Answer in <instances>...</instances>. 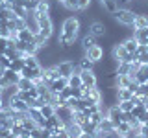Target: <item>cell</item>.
<instances>
[{"label": "cell", "instance_id": "cell-23", "mask_svg": "<svg viewBox=\"0 0 148 138\" xmlns=\"http://www.w3.org/2000/svg\"><path fill=\"white\" fill-rule=\"evenodd\" d=\"M22 59H24V66H28V68H39L41 66L37 55H24Z\"/></svg>", "mask_w": 148, "mask_h": 138}, {"label": "cell", "instance_id": "cell-43", "mask_svg": "<svg viewBox=\"0 0 148 138\" xmlns=\"http://www.w3.org/2000/svg\"><path fill=\"white\" fill-rule=\"evenodd\" d=\"M56 2H58V4H65V2H67V0H56Z\"/></svg>", "mask_w": 148, "mask_h": 138}, {"label": "cell", "instance_id": "cell-28", "mask_svg": "<svg viewBox=\"0 0 148 138\" xmlns=\"http://www.w3.org/2000/svg\"><path fill=\"white\" fill-rule=\"evenodd\" d=\"M41 114H43L45 118L52 116V114H56V107H54V105H50V103H45L43 107H41Z\"/></svg>", "mask_w": 148, "mask_h": 138}, {"label": "cell", "instance_id": "cell-33", "mask_svg": "<svg viewBox=\"0 0 148 138\" xmlns=\"http://www.w3.org/2000/svg\"><path fill=\"white\" fill-rule=\"evenodd\" d=\"M63 7L67 11H80V6H78V0H67L63 4Z\"/></svg>", "mask_w": 148, "mask_h": 138}, {"label": "cell", "instance_id": "cell-32", "mask_svg": "<svg viewBox=\"0 0 148 138\" xmlns=\"http://www.w3.org/2000/svg\"><path fill=\"white\" fill-rule=\"evenodd\" d=\"M146 24H148V17L135 15V22H133V26H135V28H146Z\"/></svg>", "mask_w": 148, "mask_h": 138}, {"label": "cell", "instance_id": "cell-8", "mask_svg": "<svg viewBox=\"0 0 148 138\" xmlns=\"http://www.w3.org/2000/svg\"><path fill=\"white\" fill-rule=\"evenodd\" d=\"M67 85H69L67 77H58V79H54V81L48 85V90H50V94H54V96H59V92H61V90H63Z\"/></svg>", "mask_w": 148, "mask_h": 138}, {"label": "cell", "instance_id": "cell-17", "mask_svg": "<svg viewBox=\"0 0 148 138\" xmlns=\"http://www.w3.org/2000/svg\"><path fill=\"white\" fill-rule=\"evenodd\" d=\"M4 79H6L9 85H13V83H18V79H21V74L11 70V68H6L4 70Z\"/></svg>", "mask_w": 148, "mask_h": 138}, {"label": "cell", "instance_id": "cell-20", "mask_svg": "<svg viewBox=\"0 0 148 138\" xmlns=\"http://www.w3.org/2000/svg\"><path fill=\"white\" fill-rule=\"evenodd\" d=\"M67 127V131H69V135H71V138H80L82 136V125H78V123H69V125H65Z\"/></svg>", "mask_w": 148, "mask_h": 138}, {"label": "cell", "instance_id": "cell-5", "mask_svg": "<svg viewBox=\"0 0 148 138\" xmlns=\"http://www.w3.org/2000/svg\"><path fill=\"white\" fill-rule=\"evenodd\" d=\"M80 77H82L83 87H87V89L98 87V77H96V74L92 70H80Z\"/></svg>", "mask_w": 148, "mask_h": 138}, {"label": "cell", "instance_id": "cell-6", "mask_svg": "<svg viewBox=\"0 0 148 138\" xmlns=\"http://www.w3.org/2000/svg\"><path fill=\"white\" fill-rule=\"evenodd\" d=\"M111 55H113L119 63H130V52H126V48L122 46V43H117V44L113 46Z\"/></svg>", "mask_w": 148, "mask_h": 138}, {"label": "cell", "instance_id": "cell-30", "mask_svg": "<svg viewBox=\"0 0 148 138\" xmlns=\"http://www.w3.org/2000/svg\"><path fill=\"white\" fill-rule=\"evenodd\" d=\"M119 109L122 110V112H132V109L135 107V105H133V101L132 99H128V101H119Z\"/></svg>", "mask_w": 148, "mask_h": 138}, {"label": "cell", "instance_id": "cell-14", "mask_svg": "<svg viewBox=\"0 0 148 138\" xmlns=\"http://www.w3.org/2000/svg\"><path fill=\"white\" fill-rule=\"evenodd\" d=\"M96 131H100V133H111V131H115V123L111 122L108 116H104V118L100 120V123L96 125Z\"/></svg>", "mask_w": 148, "mask_h": 138}, {"label": "cell", "instance_id": "cell-3", "mask_svg": "<svg viewBox=\"0 0 148 138\" xmlns=\"http://www.w3.org/2000/svg\"><path fill=\"white\" fill-rule=\"evenodd\" d=\"M87 33L92 35L96 41H98L100 37H104L108 33V26H106V22H102V20H91L89 24H87Z\"/></svg>", "mask_w": 148, "mask_h": 138}, {"label": "cell", "instance_id": "cell-29", "mask_svg": "<svg viewBox=\"0 0 148 138\" xmlns=\"http://www.w3.org/2000/svg\"><path fill=\"white\" fill-rule=\"evenodd\" d=\"M146 110H148V109H146V107H145V105H143V103H141V105H135V107L132 109V116L139 120V118L143 116V114L146 112Z\"/></svg>", "mask_w": 148, "mask_h": 138}, {"label": "cell", "instance_id": "cell-40", "mask_svg": "<svg viewBox=\"0 0 148 138\" xmlns=\"http://www.w3.org/2000/svg\"><path fill=\"white\" fill-rule=\"evenodd\" d=\"M137 61L141 63V64H148V52H146V53H141V55H139V59H137Z\"/></svg>", "mask_w": 148, "mask_h": 138}, {"label": "cell", "instance_id": "cell-31", "mask_svg": "<svg viewBox=\"0 0 148 138\" xmlns=\"http://www.w3.org/2000/svg\"><path fill=\"white\" fill-rule=\"evenodd\" d=\"M74 123H78V125H83V123L87 122V116L83 114V110H74Z\"/></svg>", "mask_w": 148, "mask_h": 138}, {"label": "cell", "instance_id": "cell-12", "mask_svg": "<svg viewBox=\"0 0 148 138\" xmlns=\"http://www.w3.org/2000/svg\"><path fill=\"white\" fill-rule=\"evenodd\" d=\"M28 116H30L32 120H34V122H35L39 127H43V125H45V120H46V118L43 116V114H41V109L30 107V109H28Z\"/></svg>", "mask_w": 148, "mask_h": 138}, {"label": "cell", "instance_id": "cell-7", "mask_svg": "<svg viewBox=\"0 0 148 138\" xmlns=\"http://www.w3.org/2000/svg\"><path fill=\"white\" fill-rule=\"evenodd\" d=\"M104 48H102L100 44H95V46H91L89 50L85 52V57H89L92 63H100L102 59H104Z\"/></svg>", "mask_w": 148, "mask_h": 138}, {"label": "cell", "instance_id": "cell-11", "mask_svg": "<svg viewBox=\"0 0 148 138\" xmlns=\"http://www.w3.org/2000/svg\"><path fill=\"white\" fill-rule=\"evenodd\" d=\"M9 107H11L13 110H17V112H28V103L24 99H21L18 96H13L11 98V101H9Z\"/></svg>", "mask_w": 148, "mask_h": 138}, {"label": "cell", "instance_id": "cell-37", "mask_svg": "<svg viewBox=\"0 0 148 138\" xmlns=\"http://www.w3.org/2000/svg\"><path fill=\"white\" fill-rule=\"evenodd\" d=\"M56 135H58V138H71V135H69V131H67V127H61L58 133H56Z\"/></svg>", "mask_w": 148, "mask_h": 138}, {"label": "cell", "instance_id": "cell-16", "mask_svg": "<svg viewBox=\"0 0 148 138\" xmlns=\"http://www.w3.org/2000/svg\"><path fill=\"white\" fill-rule=\"evenodd\" d=\"M122 46L126 48V52L135 53V52H137V46H139V41L132 35V37H128V39H124V41H122Z\"/></svg>", "mask_w": 148, "mask_h": 138}, {"label": "cell", "instance_id": "cell-2", "mask_svg": "<svg viewBox=\"0 0 148 138\" xmlns=\"http://www.w3.org/2000/svg\"><path fill=\"white\" fill-rule=\"evenodd\" d=\"M56 68H58L59 76L61 77H71L72 74H80V68H78V61H72V59H63V61H59L56 64Z\"/></svg>", "mask_w": 148, "mask_h": 138}, {"label": "cell", "instance_id": "cell-18", "mask_svg": "<svg viewBox=\"0 0 148 138\" xmlns=\"http://www.w3.org/2000/svg\"><path fill=\"white\" fill-rule=\"evenodd\" d=\"M133 98V92L128 89V87H120V89H117V99L119 101H128Z\"/></svg>", "mask_w": 148, "mask_h": 138}, {"label": "cell", "instance_id": "cell-45", "mask_svg": "<svg viewBox=\"0 0 148 138\" xmlns=\"http://www.w3.org/2000/svg\"><path fill=\"white\" fill-rule=\"evenodd\" d=\"M0 109H2V101H0Z\"/></svg>", "mask_w": 148, "mask_h": 138}, {"label": "cell", "instance_id": "cell-44", "mask_svg": "<svg viewBox=\"0 0 148 138\" xmlns=\"http://www.w3.org/2000/svg\"><path fill=\"white\" fill-rule=\"evenodd\" d=\"M50 138H58V135H52V136H50Z\"/></svg>", "mask_w": 148, "mask_h": 138}, {"label": "cell", "instance_id": "cell-24", "mask_svg": "<svg viewBox=\"0 0 148 138\" xmlns=\"http://www.w3.org/2000/svg\"><path fill=\"white\" fill-rule=\"evenodd\" d=\"M130 129H132V125H130V122H120V123H117V127H115V131L119 133L120 136H126L128 133H130Z\"/></svg>", "mask_w": 148, "mask_h": 138}, {"label": "cell", "instance_id": "cell-19", "mask_svg": "<svg viewBox=\"0 0 148 138\" xmlns=\"http://www.w3.org/2000/svg\"><path fill=\"white\" fill-rule=\"evenodd\" d=\"M78 68L80 70H95V63L89 57H85V53H83V57L78 59Z\"/></svg>", "mask_w": 148, "mask_h": 138}, {"label": "cell", "instance_id": "cell-27", "mask_svg": "<svg viewBox=\"0 0 148 138\" xmlns=\"http://www.w3.org/2000/svg\"><path fill=\"white\" fill-rule=\"evenodd\" d=\"M9 68L21 74V70L24 68V59H22V57H17V59H13V61H11V66H9Z\"/></svg>", "mask_w": 148, "mask_h": 138}, {"label": "cell", "instance_id": "cell-21", "mask_svg": "<svg viewBox=\"0 0 148 138\" xmlns=\"http://www.w3.org/2000/svg\"><path fill=\"white\" fill-rule=\"evenodd\" d=\"M18 90H22V92H28V90H32L35 87V81H32V79H26V77H21L18 79Z\"/></svg>", "mask_w": 148, "mask_h": 138}, {"label": "cell", "instance_id": "cell-39", "mask_svg": "<svg viewBox=\"0 0 148 138\" xmlns=\"http://www.w3.org/2000/svg\"><path fill=\"white\" fill-rule=\"evenodd\" d=\"M146 52H148V44H139L135 53H137V55H141V53H146Z\"/></svg>", "mask_w": 148, "mask_h": 138}, {"label": "cell", "instance_id": "cell-47", "mask_svg": "<svg viewBox=\"0 0 148 138\" xmlns=\"http://www.w3.org/2000/svg\"><path fill=\"white\" fill-rule=\"evenodd\" d=\"M4 2H9V0H4Z\"/></svg>", "mask_w": 148, "mask_h": 138}, {"label": "cell", "instance_id": "cell-15", "mask_svg": "<svg viewBox=\"0 0 148 138\" xmlns=\"http://www.w3.org/2000/svg\"><path fill=\"white\" fill-rule=\"evenodd\" d=\"M43 127H46V129H58V127H65V123L58 118V114H52V116H48L45 120Z\"/></svg>", "mask_w": 148, "mask_h": 138}, {"label": "cell", "instance_id": "cell-10", "mask_svg": "<svg viewBox=\"0 0 148 138\" xmlns=\"http://www.w3.org/2000/svg\"><path fill=\"white\" fill-rule=\"evenodd\" d=\"M122 114H124V112L119 109V105H113V107H109V109H108L106 116H108V118L111 120V122L115 123V127H117V123H120V122H122Z\"/></svg>", "mask_w": 148, "mask_h": 138}, {"label": "cell", "instance_id": "cell-4", "mask_svg": "<svg viewBox=\"0 0 148 138\" xmlns=\"http://www.w3.org/2000/svg\"><path fill=\"white\" fill-rule=\"evenodd\" d=\"M56 114H58V118L61 120L65 125H69V123L74 122V110L71 107H67V105H61V107H56Z\"/></svg>", "mask_w": 148, "mask_h": 138}, {"label": "cell", "instance_id": "cell-26", "mask_svg": "<svg viewBox=\"0 0 148 138\" xmlns=\"http://www.w3.org/2000/svg\"><path fill=\"white\" fill-rule=\"evenodd\" d=\"M21 125L24 127V131H30V133L34 131L35 127H39V125H37V123H35V122H34V120H32L30 116H26L24 120H22V122H21Z\"/></svg>", "mask_w": 148, "mask_h": 138}, {"label": "cell", "instance_id": "cell-13", "mask_svg": "<svg viewBox=\"0 0 148 138\" xmlns=\"http://www.w3.org/2000/svg\"><path fill=\"white\" fill-rule=\"evenodd\" d=\"M95 44H98V41H96L92 35L85 33V35H82V37H80V46H82L83 52H87V50H89L91 46H95Z\"/></svg>", "mask_w": 148, "mask_h": 138}, {"label": "cell", "instance_id": "cell-41", "mask_svg": "<svg viewBox=\"0 0 148 138\" xmlns=\"http://www.w3.org/2000/svg\"><path fill=\"white\" fill-rule=\"evenodd\" d=\"M139 135H141V138H148V127L146 125H141V129H139Z\"/></svg>", "mask_w": 148, "mask_h": 138}, {"label": "cell", "instance_id": "cell-36", "mask_svg": "<svg viewBox=\"0 0 148 138\" xmlns=\"http://www.w3.org/2000/svg\"><path fill=\"white\" fill-rule=\"evenodd\" d=\"M0 37H2V39H11V31H9L6 26H2L0 28Z\"/></svg>", "mask_w": 148, "mask_h": 138}, {"label": "cell", "instance_id": "cell-46", "mask_svg": "<svg viewBox=\"0 0 148 138\" xmlns=\"http://www.w3.org/2000/svg\"><path fill=\"white\" fill-rule=\"evenodd\" d=\"M28 138H34V136H32V135H30V136H28Z\"/></svg>", "mask_w": 148, "mask_h": 138}, {"label": "cell", "instance_id": "cell-9", "mask_svg": "<svg viewBox=\"0 0 148 138\" xmlns=\"http://www.w3.org/2000/svg\"><path fill=\"white\" fill-rule=\"evenodd\" d=\"M26 22V28L32 31L34 35L39 33V22H37V17H35V11H28V17L24 18Z\"/></svg>", "mask_w": 148, "mask_h": 138}, {"label": "cell", "instance_id": "cell-1", "mask_svg": "<svg viewBox=\"0 0 148 138\" xmlns=\"http://www.w3.org/2000/svg\"><path fill=\"white\" fill-rule=\"evenodd\" d=\"M111 17H113L115 22L120 24V26H133V22H135V13H133L130 7H119Z\"/></svg>", "mask_w": 148, "mask_h": 138}, {"label": "cell", "instance_id": "cell-22", "mask_svg": "<svg viewBox=\"0 0 148 138\" xmlns=\"http://www.w3.org/2000/svg\"><path fill=\"white\" fill-rule=\"evenodd\" d=\"M34 33H32L28 28H24V30H18L17 31V39L18 41H22V43H28V41H34Z\"/></svg>", "mask_w": 148, "mask_h": 138}, {"label": "cell", "instance_id": "cell-38", "mask_svg": "<svg viewBox=\"0 0 148 138\" xmlns=\"http://www.w3.org/2000/svg\"><path fill=\"white\" fill-rule=\"evenodd\" d=\"M6 48H8V39H2V37H0V55L6 52Z\"/></svg>", "mask_w": 148, "mask_h": 138}, {"label": "cell", "instance_id": "cell-35", "mask_svg": "<svg viewBox=\"0 0 148 138\" xmlns=\"http://www.w3.org/2000/svg\"><path fill=\"white\" fill-rule=\"evenodd\" d=\"M0 66H2V68H9V66H11V59H9V57H6V55H0Z\"/></svg>", "mask_w": 148, "mask_h": 138}, {"label": "cell", "instance_id": "cell-34", "mask_svg": "<svg viewBox=\"0 0 148 138\" xmlns=\"http://www.w3.org/2000/svg\"><path fill=\"white\" fill-rule=\"evenodd\" d=\"M11 133H13V136H15V138H21V136H22V133H24V127L21 125V122H17L15 125L11 127Z\"/></svg>", "mask_w": 148, "mask_h": 138}, {"label": "cell", "instance_id": "cell-42", "mask_svg": "<svg viewBox=\"0 0 148 138\" xmlns=\"http://www.w3.org/2000/svg\"><path fill=\"white\" fill-rule=\"evenodd\" d=\"M80 138H92V135H87V133H82Z\"/></svg>", "mask_w": 148, "mask_h": 138}, {"label": "cell", "instance_id": "cell-25", "mask_svg": "<svg viewBox=\"0 0 148 138\" xmlns=\"http://www.w3.org/2000/svg\"><path fill=\"white\" fill-rule=\"evenodd\" d=\"M69 87H71V89H80V87L83 85L82 83V77H80V74H72L71 77H69Z\"/></svg>", "mask_w": 148, "mask_h": 138}]
</instances>
